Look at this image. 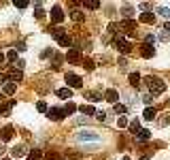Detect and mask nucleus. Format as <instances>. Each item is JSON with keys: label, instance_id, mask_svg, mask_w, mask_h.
Returning a JSON list of instances; mask_svg holds the SVG:
<instances>
[{"label": "nucleus", "instance_id": "1", "mask_svg": "<svg viewBox=\"0 0 170 160\" xmlns=\"http://www.w3.org/2000/svg\"><path fill=\"white\" fill-rule=\"evenodd\" d=\"M147 86H149V94L153 96V94H162L164 90H166V83L162 81V79H158V77H147L145 79Z\"/></svg>", "mask_w": 170, "mask_h": 160}, {"label": "nucleus", "instance_id": "2", "mask_svg": "<svg viewBox=\"0 0 170 160\" xmlns=\"http://www.w3.org/2000/svg\"><path fill=\"white\" fill-rule=\"evenodd\" d=\"M81 86H83V79H81L79 75H74V73L66 75V88H70V90H73V88H81Z\"/></svg>", "mask_w": 170, "mask_h": 160}, {"label": "nucleus", "instance_id": "3", "mask_svg": "<svg viewBox=\"0 0 170 160\" xmlns=\"http://www.w3.org/2000/svg\"><path fill=\"white\" fill-rule=\"evenodd\" d=\"M115 47L121 51V53H130V49H132L130 41H125V38H121V37H117V38H115Z\"/></svg>", "mask_w": 170, "mask_h": 160}, {"label": "nucleus", "instance_id": "4", "mask_svg": "<svg viewBox=\"0 0 170 160\" xmlns=\"http://www.w3.org/2000/svg\"><path fill=\"white\" fill-rule=\"evenodd\" d=\"M64 115H66V113H64V109H58V107L47 109V118H49V120H53V122H60Z\"/></svg>", "mask_w": 170, "mask_h": 160}, {"label": "nucleus", "instance_id": "5", "mask_svg": "<svg viewBox=\"0 0 170 160\" xmlns=\"http://www.w3.org/2000/svg\"><path fill=\"white\" fill-rule=\"evenodd\" d=\"M66 58H68V62H83L81 51H79V49H68V51H66Z\"/></svg>", "mask_w": 170, "mask_h": 160}, {"label": "nucleus", "instance_id": "6", "mask_svg": "<svg viewBox=\"0 0 170 160\" xmlns=\"http://www.w3.org/2000/svg\"><path fill=\"white\" fill-rule=\"evenodd\" d=\"M51 19H53L55 24L64 22V13H62V9H60V7H53V9H51Z\"/></svg>", "mask_w": 170, "mask_h": 160}, {"label": "nucleus", "instance_id": "7", "mask_svg": "<svg viewBox=\"0 0 170 160\" xmlns=\"http://www.w3.org/2000/svg\"><path fill=\"white\" fill-rule=\"evenodd\" d=\"M104 98L109 100V102H113V105H115V102H117V100H119V92H117V90H113V88H111V90H106V92H104Z\"/></svg>", "mask_w": 170, "mask_h": 160}, {"label": "nucleus", "instance_id": "8", "mask_svg": "<svg viewBox=\"0 0 170 160\" xmlns=\"http://www.w3.org/2000/svg\"><path fill=\"white\" fill-rule=\"evenodd\" d=\"M58 43H60V47H68V49H70V45H73V38H70L68 34H66V32H64L62 37H58Z\"/></svg>", "mask_w": 170, "mask_h": 160}, {"label": "nucleus", "instance_id": "9", "mask_svg": "<svg viewBox=\"0 0 170 160\" xmlns=\"http://www.w3.org/2000/svg\"><path fill=\"white\" fill-rule=\"evenodd\" d=\"M21 77H24V75H21V71H19V68H13L11 73H9V81H11V83H15V81H21Z\"/></svg>", "mask_w": 170, "mask_h": 160}, {"label": "nucleus", "instance_id": "10", "mask_svg": "<svg viewBox=\"0 0 170 160\" xmlns=\"http://www.w3.org/2000/svg\"><path fill=\"white\" fill-rule=\"evenodd\" d=\"M79 139H81V141H98L100 137H98L96 132H89V130H87V132H81V135H79Z\"/></svg>", "mask_w": 170, "mask_h": 160}, {"label": "nucleus", "instance_id": "11", "mask_svg": "<svg viewBox=\"0 0 170 160\" xmlns=\"http://www.w3.org/2000/svg\"><path fill=\"white\" fill-rule=\"evenodd\" d=\"M140 22H143V24H153V22H155V15L149 13V11H145L143 15H140Z\"/></svg>", "mask_w": 170, "mask_h": 160}, {"label": "nucleus", "instance_id": "12", "mask_svg": "<svg viewBox=\"0 0 170 160\" xmlns=\"http://www.w3.org/2000/svg\"><path fill=\"white\" fill-rule=\"evenodd\" d=\"M11 137H13V128L11 126L2 128V132H0V139H2V141H11Z\"/></svg>", "mask_w": 170, "mask_h": 160}, {"label": "nucleus", "instance_id": "13", "mask_svg": "<svg viewBox=\"0 0 170 160\" xmlns=\"http://www.w3.org/2000/svg\"><path fill=\"white\" fill-rule=\"evenodd\" d=\"M143 115H145V120H155V115H158V111H155V107H147Z\"/></svg>", "mask_w": 170, "mask_h": 160}, {"label": "nucleus", "instance_id": "14", "mask_svg": "<svg viewBox=\"0 0 170 160\" xmlns=\"http://www.w3.org/2000/svg\"><path fill=\"white\" fill-rule=\"evenodd\" d=\"M58 96L60 98H73V90L70 88H62V90H58Z\"/></svg>", "mask_w": 170, "mask_h": 160}, {"label": "nucleus", "instance_id": "15", "mask_svg": "<svg viewBox=\"0 0 170 160\" xmlns=\"http://www.w3.org/2000/svg\"><path fill=\"white\" fill-rule=\"evenodd\" d=\"M143 58H153V53H155V49L151 47V45H143Z\"/></svg>", "mask_w": 170, "mask_h": 160}, {"label": "nucleus", "instance_id": "16", "mask_svg": "<svg viewBox=\"0 0 170 160\" xmlns=\"http://www.w3.org/2000/svg\"><path fill=\"white\" fill-rule=\"evenodd\" d=\"M79 111H81L83 115H96V109H94L92 105H83V107H79Z\"/></svg>", "mask_w": 170, "mask_h": 160}, {"label": "nucleus", "instance_id": "17", "mask_svg": "<svg viewBox=\"0 0 170 160\" xmlns=\"http://www.w3.org/2000/svg\"><path fill=\"white\" fill-rule=\"evenodd\" d=\"M130 86H134V88L140 86V75H138V73H132V75H130Z\"/></svg>", "mask_w": 170, "mask_h": 160}, {"label": "nucleus", "instance_id": "18", "mask_svg": "<svg viewBox=\"0 0 170 160\" xmlns=\"http://www.w3.org/2000/svg\"><path fill=\"white\" fill-rule=\"evenodd\" d=\"M138 141H147V139H151V130H140L138 135H136Z\"/></svg>", "mask_w": 170, "mask_h": 160}, {"label": "nucleus", "instance_id": "19", "mask_svg": "<svg viewBox=\"0 0 170 160\" xmlns=\"http://www.w3.org/2000/svg\"><path fill=\"white\" fill-rule=\"evenodd\" d=\"M15 90H17L15 83H11V81H7V83H4V94H13Z\"/></svg>", "mask_w": 170, "mask_h": 160}, {"label": "nucleus", "instance_id": "20", "mask_svg": "<svg viewBox=\"0 0 170 160\" xmlns=\"http://www.w3.org/2000/svg\"><path fill=\"white\" fill-rule=\"evenodd\" d=\"M121 28H123V30H134V28H136V22H132V19H125V22L121 24Z\"/></svg>", "mask_w": 170, "mask_h": 160}, {"label": "nucleus", "instance_id": "21", "mask_svg": "<svg viewBox=\"0 0 170 160\" xmlns=\"http://www.w3.org/2000/svg\"><path fill=\"white\" fill-rule=\"evenodd\" d=\"M128 126H130V130H132L134 135H138V132H140V124L136 122V120H134V122H130Z\"/></svg>", "mask_w": 170, "mask_h": 160}, {"label": "nucleus", "instance_id": "22", "mask_svg": "<svg viewBox=\"0 0 170 160\" xmlns=\"http://www.w3.org/2000/svg\"><path fill=\"white\" fill-rule=\"evenodd\" d=\"M70 17H73L74 22H83V19H85L83 11H73V15H70Z\"/></svg>", "mask_w": 170, "mask_h": 160}, {"label": "nucleus", "instance_id": "23", "mask_svg": "<svg viewBox=\"0 0 170 160\" xmlns=\"http://www.w3.org/2000/svg\"><path fill=\"white\" fill-rule=\"evenodd\" d=\"M74 111H77V105H74V102H68V105L64 107V113H66V115H70V113H74Z\"/></svg>", "mask_w": 170, "mask_h": 160}, {"label": "nucleus", "instance_id": "24", "mask_svg": "<svg viewBox=\"0 0 170 160\" xmlns=\"http://www.w3.org/2000/svg\"><path fill=\"white\" fill-rule=\"evenodd\" d=\"M64 34V28H60V26H55V28H51V37H62Z\"/></svg>", "mask_w": 170, "mask_h": 160}, {"label": "nucleus", "instance_id": "25", "mask_svg": "<svg viewBox=\"0 0 170 160\" xmlns=\"http://www.w3.org/2000/svg\"><path fill=\"white\" fill-rule=\"evenodd\" d=\"M34 15H36V19H43V17H45V11L40 9V2H36V13H34Z\"/></svg>", "mask_w": 170, "mask_h": 160}, {"label": "nucleus", "instance_id": "26", "mask_svg": "<svg viewBox=\"0 0 170 160\" xmlns=\"http://www.w3.org/2000/svg\"><path fill=\"white\" fill-rule=\"evenodd\" d=\"M7 60H9V62H15V60H17V51L11 49L9 53H7Z\"/></svg>", "mask_w": 170, "mask_h": 160}, {"label": "nucleus", "instance_id": "27", "mask_svg": "<svg viewBox=\"0 0 170 160\" xmlns=\"http://www.w3.org/2000/svg\"><path fill=\"white\" fill-rule=\"evenodd\" d=\"M36 109L40 111V113H47V102H43V100H38V105H36Z\"/></svg>", "mask_w": 170, "mask_h": 160}, {"label": "nucleus", "instance_id": "28", "mask_svg": "<svg viewBox=\"0 0 170 160\" xmlns=\"http://www.w3.org/2000/svg\"><path fill=\"white\" fill-rule=\"evenodd\" d=\"M83 68L85 71H94V62L92 60H83Z\"/></svg>", "mask_w": 170, "mask_h": 160}, {"label": "nucleus", "instance_id": "29", "mask_svg": "<svg viewBox=\"0 0 170 160\" xmlns=\"http://www.w3.org/2000/svg\"><path fill=\"white\" fill-rule=\"evenodd\" d=\"M30 160H40V152H38V149H32V152H30Z\"/></svg>", "mask_w": 170, "mask_h": 160}, {"label": "nucleus", "instance_id": "30", "mask_svg": "<svg viewBox=\"0 0 170 160\" xmlns=\"http://www.w3.org/2000/svg\"><path fill=\"white\" fill-rule=\"evenodd\" d=\"M13 156H15V158L24 156V148H15V149H13Z\"/></svg>", "mask_w": 170, "mask_h": 160}, {"label": "nucleus", "instance_id": "31", "mask_svg": "<svg viewBox=\"0 0 170 160\" xmlns=\"http://www.w3.org/2000/svg\"><path fill=\"white\" fill-rule=\"evenodd\" d=\"M151 43H155V37H153V34H147L145 37V45H151Z\"/></svg>", "mask_w": 170, "mask_h": 160}, {"label": "nucleus", "instance_id": "32", "mask_svg": "<svg viewBox=\"0 0 170 160\" xmlns=\"http://www.w3.org/2000/svg\"><path fill=\"white\" fill-rule=\"evenodd\" d=\"M85 7H87V9H98L100 2H94V0H92V2H85Z\"/></svg>", "mask_w": 170, "mask_h": 160}, {"label": "nucleus", "instance_id": "33", "mask_svg": "<svg viewBox=\"0 0 170 160\" xmlns=\"http://www.w3.org/2000/svg\"><path fill=\"white\" fill-rule=\"evenodd\" d=\"M117 124H119L121 128H125V126H128V120H125L123 115H119V120H117Z\"/></svg>", "mask_w": 170, "mask_h": 160}, {"label": "nucleus", "instance_id": "34", "mask_svg": "<svg viewBox=\"0 0 170 160\" xmlns=\"http://www.w3.org/2000/svg\"><path fill=\"white\" fill-rule=\"evenodd\" d=\"M115 111H117V113H125V107L119 105V102H115Z\"/></svg>", "mask_w": 170, "mask_h": 160}, {"label": "nucleus", "instance_id": "35", "mask_svg": "<svg viewBox=\"0 0 170 160\" xmlns=\"http://www.w3.org/2000/svg\"><path fill=\"white\" fill-rule=\"evenodd\" d=\"M159 15H164V17H170V9L162 7V9H159Z\"/></svg>", "mask_w": 170, "mask_h": 160}, {"label": "nucleus", "instance_id": "36", "mask_svg": "<svg viewBox=\"0 0 170 160\" xmlns=\"http://www.w3.org/2000/svg\"><path fill=\"white\" fill-rule=\"evenodd\" d=\"M96 118L100 120V122H104V120H106V113H104V111H98V113H96Z\"/></svg>", "mask_w": 170, "mask_h": 160}, {"label": "nucleus", "instance_id": "37", "mask_svg": "<svg viewBox=\"0 0 170 160\" xmlns=\"http://www.w3.org/2000/svg\"><path fill=\"white\" fill-rule=\"evenodd\" d=\"M143 100H145L147 105H151V100H153V96H151V94H145V96H143Z\"/></svg>", "mask_w": 170, "mask_h": 160}, {"label": "nucleus", "instance_id": "38", "mask_svg": "<svg viewBox=\"0 0 170 160\" xmlns=\"http://www.w3.org/2000/svg\"><path fill=\"white\" fill-rule=\"evenodd\" d=\"M130 15H132V9H130V7H125V9H123V17H130Z\"/></svg>", "mask_w": 170, "mask_h": 160}, {"label": "nucleus", "instance_id": "39", "mask_svg": "<svg viewBox=\"0 0 170 160\" xmlns=\"http://www.w3.org/2000/svg\"><path fill=\"white\" fill-rule=\"evenodd\" d=\"M15 7H17V9H26V7H28V2H15Z\"/></svg>", "mask_w": 170, "mask_h": 160}, {"label": "nucleus", "instance_id": "40", "mask_svg": "<svg viewBox=\"0 0 170 160\" xmlns=\"http://www.w3.org/2000/svg\"><path fill=\"white\" fill-rule=\"evenodd\" d=\"M0 83H2V86L7 83V75H2V73H0Z\"/></svg>", "mask_w": 170, "mask_h": 160}, {"label": "nucleus", "instance_id": "41", "mask_svg": "<svg viewBox=\"0 0 170 160\" xmlns=\"http://www.w3.org/2000/svg\"><path fill=\"white\" fill-rule=\"evenodd\" d=\"M4 60H7V56H4V53H0V66L4 64Z\"/></svg>", "mask_w": 170, "mask_h": 160}, {"label": "nucleus", "instance_id": "42", "mask_svg": "<svg viewBox=\"0 0 170 160\" xmlns=\"http://www.w3.org/2000/svg\"><path fill=\"white\" fill-rule=\"evenodd\" d=\"M164 30H166V32H170V22H168V24H164Z\"/></svg>", "mask_w": 170, "mask_h": 160}, {"label": "nucleus", "instance_id": "43", "mask_svg": "<svg viewBox=\"0 0 170 160\" xmlns=\"http://www.w3.org/2000/svg\"><path fill=\"white\" fill-rule=\"evenodd\" d=\"M123 160H130V158H128V156H125V158H123Z\"/></svg>", "mask_w": 170, "mask_h": 160}, {"label": "nucleus", "instance_id": "44", "mask_svg": "<svg viewBox=\"0 0 170 160\" xmlns=\"http://www.w3.org/2000/svg\"><path fill=\"white\" fill-rule=\"evenodd\" d=\"M2 160H11V158H2Z\"/></svg>", "mask_w": 170, "mask_h": 160}]
</instances>
